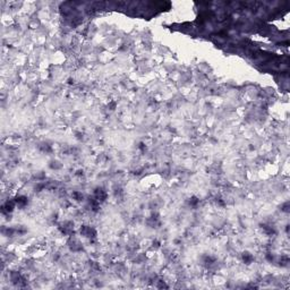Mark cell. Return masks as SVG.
Masks as SVG:
<instances>
[{"instance_id":"cell-1","label":"cell","mask_w":290,"mask_h":290,"mask_svg":"<svg viewBox=\"0 0 290 290\" xmlns=\"http://www.w3.org/2000/svg\"><path fill=\"white\" fill-rule=\"evenodd\" d=\"M95 198H96V201H104L107 198V193L102 188H96V190H95Z\"/></svg>"},{"instance_id":"cell-2","label":"cell","mask_w":290,"mask_h":290,"mask_svg":"<svg viewBox=\"0 0 290 290\" xmlns=\"http://www.w3.org/2000/svg\"><path fill=\"white\" fill-rule=\"evenodd\" d=\"M80 232L84 235V236H86V237L91 238V237H94L95 236V232H94V230L91 229L90 227H83L82 229H80Z\"/></svg>"},{"instance_id":"cell-3","label":"cell","mask_w":290,"mask_h":290,"mask_svg":"<svg viewBox=\"0 0 290 290\" xmlns=\"http://www.w3.org/2000/svg\"><path fill=\"white\" fill-rule=\"evenodd\" d=\"M15 203H16L15 201H14V202H7V203L2 206V211L8 212V213H9V212H12L13 211V209H14V206H15Z\"/></svg>"},{"instance_id":"cell-4","label":"cell","mask_w":290,"mask_h":290,"mask_svg":"<svg viewBox=\"0 0 290 290\" xmlns=\"http://www.w3.org/2000/svg\"><path fill=\"white\" fill-rule=\"evenodd\" d=\"M15 202H16V204H18L19 206H25L27 204V197L25 196H17L16 199H15Z\"/></svg>"},{"instance_id":"cell-5","label":"cell","mask_w":290,"mask_h":290,"mask_svg":"<svg viewBox=\"0 0 290 290\" xmlns=\"http://www.w3.org/2000/svg\"><path fill=\"white\" fill-rule=\"evenodd\" d=\"M244 261H245V263L249 264L253 261V256L249 253H244Z\"/></svg>"},{"instance_id":"cell-6","label":"cell","mask_w":290,"mask_h":290,"mask_svg":"<svg viewBox=\"0 0 290 290\" xmlns=\"http://www.w3.org/2000/svg\"><path fill=\"white\" fill-rule=\"evenodd\" d=\"M73 196L77 198V201H80V199L83 198V195H82V194H78V193H74V194H73Z\"/></svg>"},{"instance_id":"cell-7","label":"cell","mask_w":290,"mask_h":290,"mask_svg":"<svg viewBox=\"0 0 290 290\" xmlns=\"http://www.w3.org/2000/svg\"><path fill=\"white\" fill-rule=\"evenodd\" d=\"M189 203H190L192 205H195L196 203H198V199H197V198H195V197H193L192 199H190V201H189Z\"/></svg>"}]
</instances>
